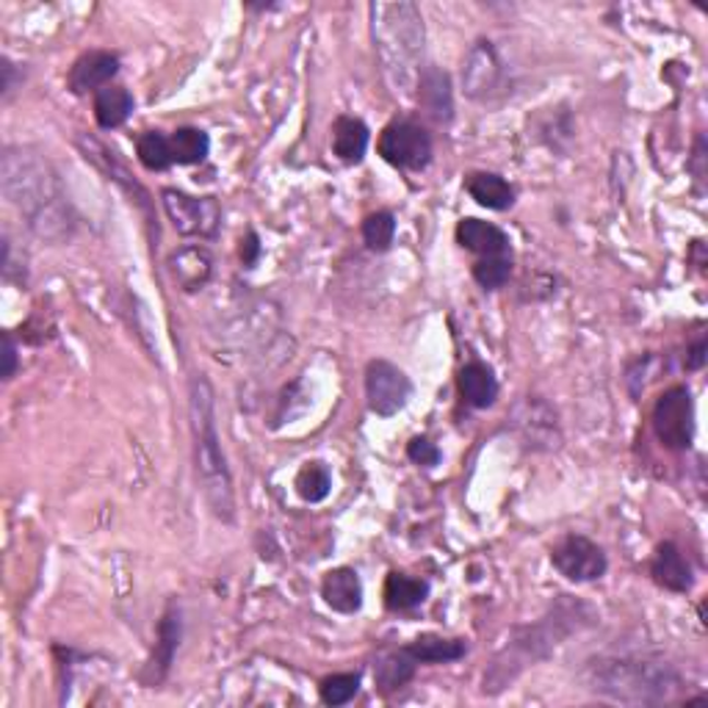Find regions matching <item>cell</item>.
<instances>
[{"label":"cell","instance_id":"11","mask_svg":"<svg viewBox=\"0 0 708 708\" xmlns=\"http://www.w3.org/2000/svg\"><path fill=\"white\" fill-rule=\"evenodd\" d=\"M120 73V56L111 50H89L78 56L75 64L70 66L66 86L73 95H86V91H100L111 84V78Z\"/></svg>","mask_w":708,"mask_h":708},{"label":"cell","instance_id":"35","mask_svg":"<svg viewBox=\"0 0 708 708\" xmlns=\"http://www.w3.org/2000/svg\"><path fill=\"white\" fill-rule=\"evenodd\" d=\"M706 352H708V341L706 338H697V341L689 346V352H686V368H689V371H700V368L706 366Z\"/></svg>","mask_w":708,"mask_h":708},{"label":"cell","instance_id":"23","mask_svg":"<svg viewBox=\"0 0 708 708\" xmlns=\"http://www.w3.org/2000/svg\"><path fill=\"white\" fill-rule=\"evenodd\" d=\"M133 111V95L125 86H106L95 95V120L102 131L125 125Z\"/></svg>","mask_w":708,"mask_h":708},{"label":"cell","instance_id":"22","mask_svg":"<svg viewBox=\"0 0 708 708\" xmlns=\"http://www.w3.org/2000/svg\"><path fill=\"white\" fill-rule=\"evenodd\" d=\"M410 656L418 664H449V661L463 659L468 654V645L463 639H443L438 634H424L418 639H413L410 645H404Z\"/></svg>","mask_w":708,"mask_h":708},{"label":"cell","instance_id":"25","mask_svg":"<svg viewBox=\"0 0 708 708\" xmlns=\"http://www.w3.org/2000/svg\"><path fill=\"white\" fill-rule=\"evenodd\" d=\"M169 145H172L174 163H181V167L203 163L210 152L208 133L199 131V127H178V131L169 136Z\"/></svg>","mask_w":708,"mask_h":708},{"label":"cell","instance_id":"34","mask_svg":"<svg viewBox=\"0 0 708 708\" xmlns=\"http://www.w3.org/2000/svg\"><path fill=\"white\" fill-rule=\"evenodd\" d=\"M17 374V343H14L12 332L3 335V379H12Z\"/></svg>","mask_w":708,"mask_h":708},{"label":"cell","instance_id":"29","mask_svg":"<svg viewBox=\"0 0 708 708\" xmlns=\"http://www.w3.org/2000/svg\"><path fill=\"white\" fill-rule=\"evenodd\" d=\"M393 239H396V217L391 210H377V213H368L366 222H363V241L371 253H384L391 249Z\"/></svg>","mask_w":708,"mask_h":708},{"label":"cell","instance_id":"10","mask_svg":"<svg viewBox=\"0 0 708 708\" xmlns=\"http://www.w3.org/2000/svg\"><path fill=\"white\" fill-rule=\"evenodd\" d=\"M463 89L476 102H490L504 91V64L490 39H479L465 56Z\"/></svg>","mask_w":708,"mask_h":708},{"label":"cell","instance_id":"1","mask_svg":"<svg viewBox=\"0 0 708 708\" xmlns=\"http://www.w3.org/2000/svg\"><path fill=\"white\" fill-rule=\"evenodd\" d=\"M0 181L9 203L28 219V228L45 241H66L75 230L73 208L66 203L59 174L48 158L28 147H9L3 152Z\"/></svg>","mask_w":708,"mask_h":708},{"label":"cell","instance_id":"4","mask_svg":"<svg viewBox=\"0 0 708 708\" xmlns=\"http://www.w3.org/2000/svg\"><path fill=\"white\" fill-rule=\"evenodd\" d=\"M670 667L636 659H600L593 664V689L625 703H661L679 689Z\"/></svg>","mask_w":708,"mask_h":708},{"label":"cell","instance_id":"20","mask_svg":"<svg viewBox=\"0 0 708 708\" xmlns=\"http://www.w3.org/2000/svg\"><path fill=\"white\" fill-rule=\"evenodd\" d=\"M465 192L490 210H506L515 203V188L496 172H471L465 178Z\"/></svg>","mask_w":708,"mask_h":708},{"label":"cell","instance_id":"6","mask_svg":"<svg viewBox=\"0 0 708 708\" xmlns=\"http://www.w3.org/2000/svg\"><path fill=\"white\" fill-rule=\"evenodd\" d=\"M161 203L169 222L186 239H213L219 233L222 208L213 197H192L178 188H163Z\"/></svg>","mask_w":708,"mask_h":708},{"label":"cell","instance_id":"28","mask_svg":"<svg viewBox=\"0 0 708 708\" xmlns=\"http://www.w3.org/2000/svg\"><path fill=\"white\" fill-rule=\"evenodd\" d=\"M178 643H181V614L174 612V609H169V612L163 614L161 625H158V654L156 661H152V667H158L156 681H161L163 675H167L169 664H172L174 659V650H178Z\"/></svg>","mask_w":708,"mask_h":708},{"label":"cell","instance_id":"24","mask_svg":"<svg viewBox=\"0 0 708 708\" xmlns=\"http://www.w3.org/2000/svg\"><path fill=\"white\" fill-rule=\"evenodd\" d=\"M415 670H418V661H415L407 650L399 648L379 661L377 670H374V681H377V686L382 692L402 689L407 681H413Z\"/></svg>","mask_w":708,"mask_h":708},{"label":"cell","instance_id":"15","mask_svg":"<svg viewBox=\"0 0 708 708\" xmlns=\"http://www.w3.org/2000/svg\"><path fill=\"white\" fill-rule=\"evenodd\" d=\"M169 269H172L174 282L186 294H194V291H203L213 277V258L205 246H183L169 258Z\"/></svg>","mask_w":708,"mask_h":708},{"label":"cell","instance_id":"2","mask_svg":"<svg viewBox=\"0 0 708 708\" xmlns=\"http://www.w3.org/2000/svg\"><path fill=\"white\" fill-rule=\"evenodd\" d=\"M188 418L194 435V460L203 496L210 512L224 523L235 521V492L228 460H224L222 440L217 429V402L205 374H194L188 382Z\"/></svg>","mask_w":708,"mask_h":708},{"label":"cell","instance_id":"8","mask_svg":"<svg viewBox=\"0 0 708 708\" xmlns=\"http://www.w3.org/2000/svg\"><path fill=\"white\" fill-rule=\"evenodd\" d=\"M551 564L567 582H598L607 576L609 559L598 542L584 535H567L551 551Z\"/></svg>","mask_w":708,"mask_h":708},{"label":"cell","instance_id":"27","mask_svg":"<svg viewBox=\"0 0 708 708\" xmlns=\"http://www.w3.org/2000/svg\"><path fill=\"white\" fill-rule=\"evenodd\" d=\"M300 499L307 501V504H318L325 501L332 490V471L327 468L325 463H307L305 468L296 474L294 481Z\"/></svg>","mask_w":708,"mask_h":708},{"label":"cell","instance_id":"26","mask_svg":"<svg viewBox=\"0 0 708 708\" xmlns=\"http://www.w3.org/2000/svg\"><path fill=\"white\" fill-rule=\"evenodd\" d=\"M136 156L142 161V167L150 169V172H163V169H169L174 163L169 136H163L161 131L142 133L136 138Z\"/></svg>","mask_w":708,"mask_h":708},{"label":"cell","instance_id":"5","mask_svg":"<svg viewBox=\"0 0 708 708\" xmlns=\"http://www.w3.org/2000/svg\"><path fill=\"white\" fill-rule=\"evenodd\" d=\"M654 432L664 449H689L695 438V402L686 384H672L656 399Z\"/></svg>","mask_w":708,"mask_h":708},{"label":"cell","instance_id":"14","mask_svg":"<svg viewBox=\"0 0 708 708\" xmlns=\"http://www.w3.org/2000/svg\"><path fill=\"white\" fill-rule=\"evenodd\" d=\"M418 102L435 122H451L454 117V91L449 73L438 66H424L418 75Z\"/></svg>","mask_w":708,"mask_h":708},{"label":"cell","instance_id":"12","mask_svg":"<svg viewBox=\"0 0 708 708\" xmlns=\"http://www.w3.org/2000/svg\"><path fill=\"white\" fill-rule=\"evenodd\" d=\"M517 429L523 432L532 449H551L557 445L553 440H559L557 429V413L542 402L540 396H526V402H521L517 407Z\"/></svg>","mask_w":708,"mask_h":708},{"label":"cell","instance_id":"9","mask_svg":"<svg viewBox=\"0 0 708 708\" xmlns=\"http://www.w3.org/2000/svg\"><path fill=\"white\" fill-rule=\"evenodd\" d=\"M413 396V382L399 366L388 361H371L366 366V399L368 410L382 418H391L407 407Z\"/></svg>","mask_w":708,"mask_h":708},{"label":"cell","instance_id":"21","mask_svg":"<svg viewBox=\"0 0 708 708\" xmlns=\"http://www.w3.org/2000/svg\"><path fill=\"white\" fill-rule=\"evenodd\" d=\"M382 598L391 612H410L429 598V584L424 578L407 576V573H391L384 578Z\"/></svg>","mask_w":708,"mask_h":708},{"label":"cell","instance_id":"18","mask_svg":"<svg viewBox=\"0 0 708 708\" xmlns=\"http://www.w3.org/2000/svg\"><path fill=\"white\" fill-rule=\"evenodd\" d=\"M368 138H371V133H368L366 122L343 114L332 125V152L343 163H361L366 158Z\"/></svg>","mask_w":708,"mask_h":708},{"label":"cell","instance_id":"13","mask_svg":"<svg viewBox=\"0 0 708 708\" xmlns=\"http://www.w3.org/2000/svg\"><path fill=\"white\" fill-rule=\"evenodd\" d=\"M650 576L659 587L670 589V593H689L695 576H692V564L686 562L684 551L675 542H661L656 548L654 559H650Z\"/></svg>","mask_w":708,"mask_h":708},{"label":"cell","instance_id":"3","mask_svg":"<svg viewBox=\"0 0 708 708\" xmlns=\"http://www.w3.org/2000/svg\"><path fill=\"white\" fill-rule=\"evenodd\" d=\"M374 48L382 61L384 78L402 97L418 86L424 59V17L415 3H374L371 7Z\"/></svg>","mask_w":708,"mask_h":708},{"label":"cell","instance_id":"19","mask_svg":"<svg viewBox=\"0 0 708 708\" xmlns=\"http://www.w3.org/2000/svg\"><path fill=\"white\" fill-rule=\"evenodd\" d=\"M460 393H463V399L471 407L487 410L499 399V379H496L490 366L474 361L460 371Z\"/></svg>","mask_w":708,"mask_h":708},{"label":"cell","instance_id":"7","mask_svg":"<svg viewBox=\"0 0 708 708\" xmlns=\"http://www.w3.org/2000/svg\"><path fill=\"white\" fill-rule=\"evenodd\" d=\"M377 150L391 167L418 172L432 161V136L418 122L396 120L379 133Z\"/></svg>","mask_w":708,"mask_h":708},{"label":"cell","instance_id":"32","mask_svg":"<svg viewBox=\"0 0 708 708\" xmlns=\"http://www.w3.org/2000/svg\"><path fill=\"white\" fill-rule=\"evenodd\" d=\"M407 456H410V463L424 465V468H435L443 454H440V449L429 438H413L407 443Z\"/></svg>","mask_w":708,"mask_h":708},{"label":"cell","instance_id":"16","mask_svg":"<svg viewBox=\"0 0 708 708\" xmlns=\"http://www.w3.org/2000/svg\"><path fill=\"white\" fill-rule=\"evenodd\" d=\"M321 598L332 612L354 614L363 607V582L354 567H335L321 578Z\"/></svg>","mask_w":708,"mask_h":708},{"label":"cell","instance_id":"31","mask_svg":"<svg viewBox=\"0 0 708 708\" xmlns=\"http://www.w3.org/2000/svg\"><path fill=\"white\" fill-rule=\"evenodd\" d=\"M512 277V260L510 255H492V258H481L474 264V280L481 289L496 291L504 289Z\"/></svg>","mask_w":708,"mask_h":708},{"label":"cell","instance_id":"30","mask_svg":"<svg viewBox=\"0 0 708 708\" xmlns=\"http://www.w3.org/2000/svg\"><path fill=\"white\" fill-rule=\"evenodd\" d=\"M361 692V675L357 672H335V675H327L318 686V695H321V703L327 706H346L357 697Z\"/></svg>","mask_w":708,"mask_h":708},{"label":"cell","instance_id":"17","mask_svg":"<svg viewBox=\"0 0 708 708\" xmlns=\"http://www.w3.org/2000/svg\"><path fill=\"white\" fill-rule=\"evenodd\" d=\"M456 244L465 246L468 253L481 255V258H492V255H510L512 241L510 235L501 228L490 222H481V219H463L456 224Z\"/></svg>","mask_w":708,"mask_h":708},{"label":"cell","instance_id":"33","mask_svg":"<svg viewBox=\"0 0 708 708\" xmlns=\"http://www.w3.org/2000/svg\"><path fill=\"white\" fill-rule=\"evenodd\" d=\"M258 258H260V239H258V233H253V230H249V233H246V239L241 241V260H244L246 269H253V266L258 264Z\"/></svg>","mask_w":708,"mask_h":708}]
</instances>
